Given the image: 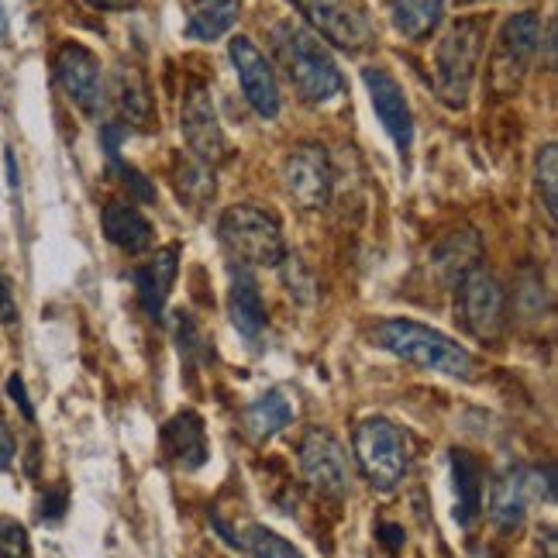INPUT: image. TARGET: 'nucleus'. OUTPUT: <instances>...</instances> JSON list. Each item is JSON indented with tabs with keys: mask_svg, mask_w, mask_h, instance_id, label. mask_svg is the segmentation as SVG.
<instances>
[{
	"mask_svg": "<svg viewBox=\"0 0 558 558\" xmlns=\"http://www.w3.org/2000/svg\"><path fill=\"white\" fill-rule=\"evenodd\" d=\"M239 548H245L255 558H304V551L290 545L283 534H276L263 524H248L245 534H239Z\"/></svg>",
	"mask_w": 558,
	"mask_h": 558,
	"instance_id": "obj_27",
	"label": "nucleus"
},
{
	"mask_svg": "<svg viewBox=\"0 0 558 558\" xmlns=\"http://www.w3.org/2000/svg\"><path fill=\"white\" fill-rule=\"evenodd\" d=\"M531 500L555 504V469H524L513 465L493 476L489 483V518L497 524V531L513 534L521 531L527 521Z\"/></svg>",
	"mask_w": 558,
	"mask_h": 558,
	"instance_id": "obj_6",
	"label": "nucleus"
},
{
	"mask_svg": "<svg viewBox=\"0 0 558 558\" xmlns=\"http://www.w3.org/2000/svg\"><path fill=\"white\" fill-rule=\"evenodd\" d=\"M0 558H32L28 531L14 518H0Z\"/></svg>",
	"mask_w": 558,
	"mask_h": 558,
	"instance_id": "obj_29",
	"label": "nucleus"
},
{
	"mask_svg": "<svg viewBox=\"0 0 558 558\" xmlns=\"http://www.w3.org/2000/svg\"><path fill=\"white\" fill-rule=\"evenodd\" d=\"M379 542L386 545V548H400L403 545V527H397V524H379Z\"/></svg>",
	"mask_w": 558,
	"mask_h": 558,
	"instance_id": "obj_35",
	"label": "nucleus"
},
{
	"mask_svg": "<svg viewBox=\"0 0 558 558\" xmlns=\"http://www.w3.org/2000/svg\"><path fill=\"white\" fill-rule=\"evenodd\" d=\"M8 393H11V400L21 407V414H25V421H35V407H32V400H28V393H25V383H21L17 373L8 379Z\"/></svg>",
	"mask_w": 558,
	"mask_h": 558,
	"instance_id": "obj_33",
	"label": "nucleus"
},
{
	"mask_svg": "<svg viewBox=\"0 0 558 558\" xmlns=\"http://www.w3.org/2000/svg\"><path fill=\"white\" fill-rule=\"evenodd\" d=\"M456 320L480 341H493L504 331L507 296L500 279L486 266H472L456 283Z\"/></svg>",
	"mask_w": 558,
	"mask_h": 558,
	"instance_id": "obj_8",
	"label": "nucleus"
},
{
	"mask_svg": "<svg viewBox=\"0 0 558 558\" xmlns=\"http://www.w3.org/2000/svg\"><path fill=\"white\" fill-rule=\"evenodd\" d=\"M290 421H293V403L283 393H279V390H272V393L255 400L248 411H245V432L255 441H269L272 435L283 432Z\"/></svg>",
	"mask_w": 558,
	"mask_h": 558,
	"instance_id": "obj_24",
	"label": "nucleus"
},
{
	"mask_svg": "<svg viewBox=\"0 0 558 558\" xmlns=\"http://www.w3.org/2000/svg\"><path fill=\"white\" fill-rule=\"evenodd\" d=\"M107 166H111V173L121 180V186L128 190V197H135L142 204H156V183L148 180L145 173H138V169L132 162H124L121 156L107 159Z\"/></svg>",
	"mask_w": 558,
	"mask_h": 558,
	"instance_id": "obj_28",
	"label": "nucleus"
},
{
	"mask_svg": "<svg viewBox=\"0 0 558 558\" xmlns=\"http://www.w3.org/2000/svg\"><path fill=\"white\" fill-rule=\"evenodd\" d=\"M486 14H465L448 25L435 49V94L452 111L469 104V90L476 83L480 59L486 49Z\"/></svg>",
	"mask_w": 558,
	"mask_h": 558,
	"instance_id": "obj_3",
	"label": "nucleus"
},
{
	"mask_svg": "<svg viewBox=\"0 0 558 558\" xmlns=\"http://www.w3.org/2000/svg\"><path fill=\"white\" fill-rule=\"evenodd\" d=\"M239 0H186V35L193 41H214L234 28Z\"/></svg>",
	"mask_w": 558,
	"mask_h": 558,
	"instance_id": "obj_21",
	"label": "nucleus"
},
{
	"mask_svg": "<svg viewBox=\"0 0 558 558\" xmlns=\"http://www.w3.org/2000/svg\"><path fill=\"white\" fill-rule=\"evenodd\" d=\"M441 14H445L441 0H393L390 4L393 28L411 41L432 35L441 25Z\"/></svg>",
	"mask_w": 558,
	"mask_h": 558,
	"instance_id": "obj_23",
	"label": "nucleus"
},
{
	"mask_svg": "<svg viewBox=\"0 0 558 558\" xmlns=\"http://www.w3.org/2000/svg\"><path fill=\"white\" fill-rule=\"evenodd\" d=\"M272 56L290 76L296 94L307 104H331L345 94V76H341L331 52L320 46V38L293 21H279L272 32Z\"/></svg>",
	"mask_w": 558,
	"mask_h": 558,
	"instance_id": "obj_1",
	"label": "nucleus"
},
{
	"mask_svg": "<svg viewBox=\"0 0 558 558\" xmlns=\"http://www.w3.org/2000/svg\"><path fill=\"white\" fill-rule=\"evenodd\" d=\"M228 56H231L234 73H239L242 94L252 104V111L259 118H266V121H272L279 114V87H276L272 66L259 52V46H255L248 35H234L228 41Z\"/></svg>",
	"mask_w": 558,
	"mask_h": 558,
	"instance_id": "obj_13",
	"label": "nucleus"
},
{
	"mask_svg": "<svg viewBox=\"0 0 558 558\" xmlns=\"http://www.w3.org/2000/svg\"><path fill=\"white\" fill-rule=\"evenodd\" d=\"M8 183H11V190H17V162H14L11 148H8Z\"/></svg>",
	"mask_w": 558,
	"mask_h": 558,
	"instance_id": "obj_37",
	"label": "nucleus"
},
{
	"mask_svg": "<svg viewBox=\"0 0 558 558\" xmlns=\"http://www.w3.org/2000/svg\"><path fill=\"white\" fill-rule=\"evenodd\" d=\"M162 448L183 472H197L207 465L210 448H207V432L204 417L197 411H180L166 421L162 427Z\"/></svg>",
	"mask_w": 558,
	"mask_h": 558,
	"instance_id": "obj_17",
	"label": "nucleus"
},
{
	"mask_svg": "<svg viewBox=\"0 0 558 558\" xmlns=\"http://www.w3.org/2000/svg\"><path fill=\"white\" fill-rule=\"evenodd\" d=\"M66 486H52L41 493V504H38V518L41 521H62V513H66Z\"/></svg>",
	"mask_w": 558,
	"mask_h": 558,
	"instance_id": "obj_30",
	"label": "nucleus"
},
{
	"mask_svg": "<svg viewBox=\"0 0 558 558\" xmlns=\"http://www.w3.org/2000/svg\"><path fill=\"white\" fill-rule=\"evenodd\" d=\"M283 186L296 207H304V210L328 207L331 190H335V166H331L328 148L317 142L296 145L283 162Z\"/></svg>",
	"mask_w": 558,
	"mask_h": 558,
	"instance_id": "obj_10",
	"label": "nucleus"
},
{
	"mask_svg": "<svg viewBox=\"0 0 558 558\" xmlns=\"http://www.w3.org/2000/svg\"><path fill=\"white\" fill-rule=\"evenodd\" d=\"M118 107H121V118L135 128H148L156 118V107H153V94H148V80L138 66L132 62H118Z\"/></svg>",
	"mask_w": 558,
	"mask_h": 558,
	"instance_id": "obj_22",
	"label": "nucleus"
},
{
	"mask_svg": "<svg viewBox=\"0 0 558 558\" xmlns=\"http://www.w3.org/2000/svg\"><path fill=\"white\" fill-rule=\"evenodd\" d=\"M452 483H456V521L459 527H472L483 513V497H486V476H483V462L465 452V448H456L452 456Z\"/></svg>",
	"mask_w": 558,
	"mask_h": 558,
	"instance_id": "obj_19",
	"label": "nucleus"
},
{
	"mask_svg": "<svg viewBox=\"0 0 558 558\" xmlns=\"http://www.w3.org/2000/svg\"><path fill=\"white\" fill-rule=\"evenodd\" d=\"M177 276H180V252L169 245V248H159L153 259L142 263L132 279H135V290H138V300L148 317H162V307L169 293L177 287Z\"/></svg>",
	"mask_w": 558,
	"mask_h": 558,
	"instance_id": "obj_18",
	"label": "nucleus"
},
{
	"mask_svg": "<svg viewBox=\"0 0 558 558\" xmlns=\"http://www.w3.org/2000/svg\"><path fill=\"white\" fill-rule=\"evenodd\" d=\"M373 341L379 349L393 352L397 359L411 362V366L421 369H435L441 376H452V379H472L476 376V359H472L469 349H462L459 341H452L448 335L417 325V320H383V325L373 331Z\"/></svg>",
	"mask_w": 558,
	"mask_h": 558,
	"instance_id": "obj_2",
	"label": "nucleus"
},
{
	"mask_svg": "<svg viewBox=\"0 0 558 558\" xmlns=\"http://www.w3.org/2000/svg\"><path fill=\"white\" fill-rule=\"evenodd\" d=\"M300 472H304L307 486L317 497L328 500H345L349 493V459L341 441L325 432V427H314L300 441Z\"/></svg>",
	"mask_w": 558,
	"mask_h": 558,
	"instance_id": "obj_11",
	"label": "nucleus"
},
{
	"mask_svg": "<svg viewBox=\"0 0 558 558\" xmlns=\"http://www.w3.org/2000/svg\"><path fill=\"white\" fill-rule=\"evenodd\" d=\"M307 25L345 52H362L373 41V21L359 0H296Z\"/></svg>",
	"mask_w": 558,
	"mask_h": 558,
	"instance_id": "obj_9",
	"label": "nucleus"
},
{
	"mask_svg": "<svg viewBox=\"0 0 558 558\" xmlns=\"http://www.w3.org/2000/svg\"><path fill=\"white\" fill-rule=\"evenodd\" d=\"M542 46V21L534 11H518L504 21L497 52L489 59V87L493 94H513L524 83V73L531 70L534 56Z\"/></svg>",
	"mask_w": 558,
	"mask_h": 558,
	"instance_id": "obj_7",
	"label": "nucleus"
},
{
	"mask_svg": "<svg viewBox=\"0 0 558 558\" xmlns=\"http://www.w3.org/2000/svg\"><path fill=\"white\" fill-rule=\"evenodd\" d=\"M221 248L231 255V263L245 269H263L283 263V228L269 210L255 204H234L218 218Z\"/></svg>",
	"mask_w": 558,
	"mask_h": 558,
	"instance_id": "obj_4",
	"label": "nucleus"
},
{
	"mask_svg": "<svg viewBox=\"0 0 558 558\" xmlns=\"http://www.w3.org/2000/svg\"><path fill=\"white\" fill-rule=\"evenodd\" d=\"M177 190H180V201L190 204H207L210 193H214V173L210 166L201 159H177Z\"/></svg>",
	"mask_w": 558,
	"mask_h": 558,
	"instance_id": "obj_26",
	"label": "nucleus"
},
{
	"mask_svg": "<svg viewBox=\"0 0 558 558\" xmlns=\"http://www.w3.org/2000/svg\"><path fill=\"white\" fill-rule=\"evenodd\" d=\"M352 448H355L362 476H366L379 493H390L403 483L411 456H407V435L393 421L362 417L355 424Z\"/></svg>",
	"mask_w": 558,
	"mask_h": 558,
	"instance_id": "obj_5",
	"label": "nucleus"
},
{
	"mask_svg": "<svg viewBox=\"0 0 558 558\" xmlns=\"http://www.w3.org/2000/svg\"><path fill=\"white\" fill-rule=\"evenodd\" d=\"M534 193L545 207L548 221H558V145L548 142L538 156H534Z\"/></svg>",
	"mask_w": 558,
	"mask_h": 558,
	"instance_id": "obj_25",
	"label": "nucleus"
},
{
	"mask_svg": "<svg viewBox=\"0 0 558 558\" xmlns=\"http://www.w3.org/2000/svg\"><path fill=\"white\" fill-rule=\"evenodd\" d=\"M362 83H366L369 100L376 107V118L386 128V135L393 138L397 153L407 156L414 145V118H411V104L403 97V87L397 83V76L383 66H366L362 70Z\"/></svg>",
	"mask_w": 558,
	"mask_h": 558,
	"instance_id": "obj_15",
	"label": "nucleus"
},
{
	"mask_svg": "<svg viewBox=\"0 0 558 558\" xmlns=\"http://www.w3.org/2000/svg\"><path fill=\"white\" fill-rule=\"evenodd\" d=\"M124 124L121 121H107L104 128H100V148H104V156L107 159H114L118 156V148H121V142H124Z\"/></svg>",
	"mask_w": 558,
	"mask_h": 558,
	"instance_id": "obj_31",
	"label": "nucleus"
},
{
	"mask_svg": "<svg viewBox=\"0 0 558 558\" xmlns=\"http://www.w3.org/2000/svg\"><path fill=\"white\" fill-rule=\"evenodd\" d=\"M0 325H17V300L4 272H0Z\"/></svg>",
	"mask_w": 558,
	"mask_h": 558,
	"instance_id": "obj_32",
	"label": "nucleus"
},
{
	"mask_svg": "<svg viewBox=\"0 0 558 558\" xmlns=\"http://www.w3.org/2000/svg\"><path fill=\"white\" fill-rule=\"evenodd\" d=\"M8 38V11H4V4H0V41Z\"/></svg>",
	"mask_w": 558,
	"mask_h": 558,
	"instance_id": "obj_38",
	"label": "nucleus"
},
{
	"mask_svg": "<svg viewBox=\"0 0 558 558\" xmlns=\"http://www.w3.org/2000/svg\"><path fill=\"white\" fill-rule=\"evenodd\" d=\"M472 558H497V555H493V551H476V555H472Z\"/></svg>",
	"mask_w": 558,
	"mask_h": 558,
	"instance_id": "obj_39",
	"label": "nucleus"
},
{
	"mask_svg": "<svg viewBox=\"0 0 558 558\" xmlns=\"http://www.w3.org/2000/svg\"><path fill=\"white\" fill-rule=\"evenodd\" d=\"M87 4L97 11H132L138 8V0H87Z\"/></svg>",
	"mask_w": 558,
	"mask_h": 558,
	"instance_id": "obj_36",
	"label": "nucleus"
},
{
	"mask_svg": "<svg viewBox=\"0 0 558 558\" xmlns=\"http://www.w3.org/2000/svg\"><path fill=\"white\" fill-rule=\"evenodd\" d=\"M180 132L190 145L193 159H201L207 166H218L231 156V145L225 138V128L218 121V111H214V100H210L204 83H193L186 100H183Z\"/></svg>",
	"mask_w": 558,
	"mask_h": 558,
	"instance_id": "obj_12",
	"label": "nucleus"
},
{
	"mask_svg": "<svg viewBox=\"0 0 558 558\" xmlns=\"http://www.w3.org/2000/svg\"><path fill=\"white\" fill-rule=\"evenodd\" d=\"M228 317H231V328L242 335L245 345H259L266 335V325H269V314L263 304L259 283H255L252 269H245V266H231Z\"/></svg>",
	"mask_w": 558,
	"mask_h": 558,
	"instance_id": "obj_16",
	"label": "nucleus"
},
{
	"mask_svg": "<svg viewBox=\"0 0 558 558\" xmlns=\"http://www.w3.org/2000/svg\"><path fill=\"white\" fill-rule=\"evenodd\" d=\"M14 462V438L4 424H0V472H4L8 465Z\"/></svg>",
	"mask_w": 558,
	"mask_h": 558,
	"instance_id": "obj_34",
	"label": "nucleus"
},
{
	"mask_svg": "<svg viewBox=\"0 0 558 558\" xmlns=\"http://www.w3.org/2000/svg\"><path fill=\"white\" fill-rule=\"evenodd\" d=\"M104 234H107V242L124 252H145L153 245V225H148L145 214L128 201H111L104 207Z\"/></svg>",
	"mask_w": 558,
	"mask_h": 558,
	"instance_id": "obj_20",
	"label": "nucleus"
},
{
	"mask_svg": "<svg viewBox=\"0 0 558 558\" xmlns=\"http://www.w3.org/2000/svg\"><path fill=\"white\" fill-rule=\"evenodd\" d=\"M56 80L62 94H66L83 114L94 118L104 107V73L100 62L90 49H83L80 41H66L56 56Z\"/></svg>",
	"mask_w": 558,
	"mask_h": 558,
	"instance_id": "obj_14",
	"label": "nucleus"
}]
</instances>
